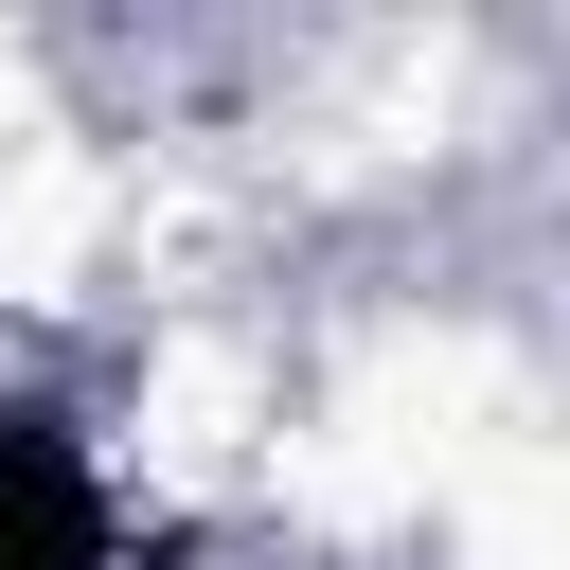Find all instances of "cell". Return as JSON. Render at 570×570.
Wrapping results in <instances>:
<instances>
[{
	"label": "cell",
	"mask_w": 570,
	"mask_h": 570,
	"mask_svg": "<svg viewBox=\"0 0 570 570\" xmlns=\"http://www.w3.org/2000/svg\"><path fill=\"white\" fill-rule=\"evenodd\" d=\"M0 570H125V481L71 410H0Z\"/></svg>",
	"instance_id": "6da1fadb"
}]
</instances>
